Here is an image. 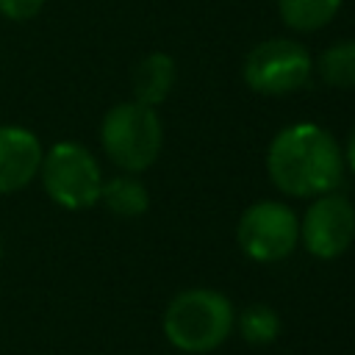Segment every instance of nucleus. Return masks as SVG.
Instances as JSON below:
<instances>
[{
  "mask_svg": "<svg viewBox=\"0 0 355 355\" xmlns=\"http://www.w3.org/2000/svg\"><path fill=\"white\" fill-rule=\"evenodd\" d=\"M266 172L288 197H319L333 191L344 175V153L336 139L311 122L283 128L266 150Z\"/></svg>",
  "mask_w": 355,
  "mask_h": 355,
  "instance_id": "obj_1",
  "label": "nucleus"
},
{
  "mask_svg": "<svg viewBox=\"0 0 355 355\" xmlns=\"http://www.w3.org/2000/svg\"><path fill=\"white\" fill-rule=\"evenodd\" d=\"M236 313L225 294L214 288H186L175 294L164 311V336L189 355L216 349L233 330Z\"/></svg>",
  "mask_w": 355,
  "mask_h": 355,
  "instance_id": "obj_2",
  "label": "nucleus"
},
{
  "mask_svg": "<svg viewBox=\"0 0 355 355\" xmlns=\"http://www.w3.org/2000/svg\"><path fill=\"white\" fill-rule=\"evenodd\" d=\"M100 141L105 155L125 172L150 169L164 144V128L155 108L136 100L114 105L100 125Z\"/></svg>",
  "mask_w": 355,
  "mask_h": 355,
  "instance_id": "obj_3",
  "label": "nucleus"
},
{
  "mask_svg": "<svg viewBox=\"0 0 355 355\" xmlns=\"http://www.w3.org/2000/svg\"><path fill=\"white\" fill-rule=\"evenodd\" d=\"M42 183L47 197L67 208L83 211L100 202L103 172L94 155L78 141H58L42 155Z\"/></svg>",
  "mask_w": 355,
  "mask_h": 355,
  "instance_id": "obj_4",
  "label": "nucleus"
},
{
  "mask_svg": "<svg viewBox=\"0 0 355 355\" xmlns=\"http://www.w3.org/2000/svg\"><path fill=\"white\" fill-rule=\"evenodd\" d=\"M236 241L241 252L261 263L283 261L294 252L300 241V219L297 214L277 200L252 202L236 227Z\"/></svg>",
  "mask_w": 355,
  "mask_h": 355,
  "instance_id": "obj_5",
  "label": "nucleus"
},
{
  "mask_svg": "<svg viewBox=\"0 0 355 355\" xmlns=\"http://www.w3.org/2000/svg\"><path fill=\"white\" fill-rule=\"evenodd\" d=\"M311 78V55L294 39H269L244 58V83L269 97L297 92Z\"/></svg>",
  "mask_w": 355,
  "mask_h": 355,
  "instance_id": "obj_6",
  "label": "nucleus"
},
{
  "mask_svg": "<svg viewBox=\"0 0 355 355\" xmlns=\"http://www.w3.org/2000/svg\"><path fill=\"white\" fill-rule=\"evenodd\" d=\"M355 239V208L344 194L327 191L319 194L302 222H300V241L305 244V250L322 261L338 258L341 252H347V247Z\"/></svg>",
  "mask_w": 355,
  "mask_h": 355,
  "instance_id": "obj_7",
  "label": "nucleus"
},
{
  "mask_svg": "<svg viewBox=\"0 0 355 355\" xmlns=\"http://www.w3.org/2000/svg\"><path fill=\"white\" fill-rule=\"evenodd\" d=\"M42 144L33 130L19 125H0V194L25 189L42 166Z\"/></svg>",
  "mask_w": 355,
  "mask_h": 355,
  "instance_id": "obj_8",
  "label": "nucleus"
},
{
  "mask_svg": "<svg viewBox=\"0 0 355 355\" xmlns=\"http://www.w3.org/2000/svg\"><path fill=\"white\" fill-rule=\"evenodd\" d=\"M175 86V61L166 53L144 55L133 69V100L155 108L169 97Z\"/></svg>",
  "mask_w": 355,
  "mask_h": 355,
  "instance_id": "obj_9",
  "label": "nucleus"
},
{
  "mask_svg": "<svg viewBox=\"0 0 355 355\" xmlns=\"http://www.w3.org/2000/svg\"><path fill=\"white\" fill-rule=\"evenodd\" d=\"M100 200L105 202V208L116 216H141L150 208V194L144 189L141 180H136L133 175H119L111 180H103L100 189Z\"/></svg>",
  "mask_w": 355,
  "mask_h": 355,
  "instance_id": "obj_10",
  "label": "nucleus"
},
{
  "mask_svg": "<svg viewBox=\"0 0 355 355\" xmlns=\"http://www.w3.org/2000/svg\"><path fill=\"white\" fill-rule=\"evenodd\" d=\"M341 8V0H277L280 19L294 31H319L324 28L336 11Z\"/></svg>",
  "mask_w": 355,
  "mask_h": 355,
  "instance_id": "obj_11",
  "label": "nucleus"
},
{
  "mask_svg": "<svg viewBox=\"0 0 355 355\" xmlns=\"http://www.w3.org/2000/svg\"><path fill=\"white\" fill-rule=\"evenodd\" d=\"M322 80L336 89H355V39L336 42L319 55L316 64Z\"/></svg>",
  "mask_w": 355,
  "mask_h": 355,
  "instance_id": "obj_12",
  "label": "nucleus"
},
{
  "mask_svg": "<svg viewBox=\"0 0 355 355\" xmlns=\"http://www.w3.org/2000/svg\"><path fill=\"white\" fill-rule=\"evenodd\" d=\"M236 324H239L241 338L252 347H266L280 336V316L275 313V308H269L263 302L247 305Z\"/></svg>",
  "mask_w": 355,
  "mask_h": 355,
  "instance_id": "obj_13",
  "label": "nucleus"
},
{
  "mask_svg": "<svg viewBox=\"0 0 355 355\" xmlns=\"http://www.w3.org/2000/svg\"><path fill=\"white\" fill-rule=\"evenodd\" d=\"M44 0H0V14L11 22H25L33 19L42 11Z\"/></svg>",
  "mask_w": 355,
  "mask_h": 355,
  "instance_id": "obj_14",
  "label": "nucleus"
},
{
  "mask_svg": "<svg viewBox=\"0 0 355 355\" xmlns=\"http://www.w3.org/2000/svg\"><path fill=\"white\" fill-rule=\"evenodd\" d=\"M344 161L349 164V169L355 172V128L349 130V139H347V150H344Z\"/></svg>",
  "mask_w": 355,
  "mask_h": 355,
  "instance_id": "obj_15",
  "label": "nucleus"
},
{
  "mask_svg": "<svg viewBox=\"0 0 355 355\" xmlns=\"http://www.w3.org/2000/svg\"><path fill=\"white\" fill-rule=\"evenodd\" d=\"M0 255H3V241H0Z\"/></svg>",
  "mask_w": 355,
  "mask_h": 355,
  "instance_id": "obj_16",
  "label": "nucleus"
}]
</instances>
